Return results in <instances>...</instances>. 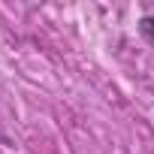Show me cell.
Wrapping results in <instances>:
<instances>
[{"label": "cell", "instance_id": "1", "mask_svg": "<svg viewBox=\"0 0 154 154\" xmlns=\"http://www.w3.org/2000/svg\"><path fill=\"white\" fill-rule=\"evenodd\" d=\"M136 27H139V36L154 48V15H142V18L136 21Z\"/></svg>", "mask_w": 154, "mask_h": 154}]
</instances>
